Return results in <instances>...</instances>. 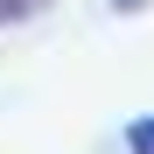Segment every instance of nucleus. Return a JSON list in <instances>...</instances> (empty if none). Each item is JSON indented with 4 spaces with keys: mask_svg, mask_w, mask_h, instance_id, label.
<instances>
[{
    "mask_svg": "<svg viewBox=\"0 0 154 154\" xmlns=\"http://www.w3.org/2000/svg\"><path fill=\"white\" fill-rule=\"evenodd\" d=\"M42 7H49V0H0V28H14V21H28Z\"/></svg>",
    "mask_w": 154,
    "mask_h": 154,
    "instance_id": "2",
    "label": "nucleus"
},
{
    "mask_svg": "<svg viewBox=\"0 0 154 154\" xmlns=\"http://www.w3.org/2000/svg\"><path fill=\"white\" fill-rule=\"evenodd\" d=\"M112 7H147V0H112Z\"/></svg>",
    "mask_w": 154,
    "mask_h": 154,
    "instance_id": "3",
    "label": "nucleus"
},
{
    "mask_svg": "<svg viewBox=\"0 0 154 154\" xmlns=\"http://www.w3.org/2000/svg\"><path fill=\"white\" fill-rule=\"evenodd\" d=\"M126 154H154V112L126 126Z\"/></svg>",
    "mask_w": 154,
    "mask_h": 154,
    "instance_id": "1",
    "label": "nucleus"
}]
</instances>
